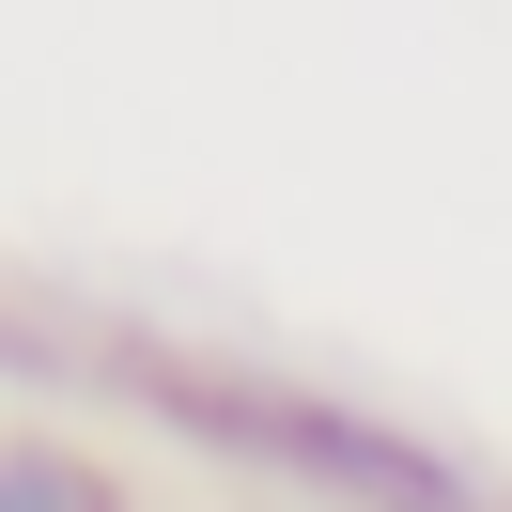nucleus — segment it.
Instances as JSON below:
<instances>
[{
	"mask_svg": "<svg viewBox=\"0 0 512 512\" xmlns=\"http://www.w3.org/2000/svg\"><path fill=\"white\" fill-rule=\"evenodd\" d=\"M0 512H125V497H109V466H78V450H0Z\"/></svg>",
	"mask_w": 512,
	"mask_h": 512,
	"instance_id": "f257e3e1",
	"label": "nucleus"
}]
</instances>
